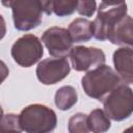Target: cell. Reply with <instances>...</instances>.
<instances>
[{
    "mask_svg": "<svg viewBox=\"0 0 133 133\" xmlns=\"http://www.w3.org/2000/svg\"><path fill=\"white\" fill-rule=\"evenodd\" d=\"M123 133H132V127H129L128 129H126Z\"/></svg>",
    "mask_w": 133,
    "mask_h": 133,
    "instance_id": "obj_21",
    "label": "cell"
},
{
    "mask_svg": "<svg viewBox=\"0 0 133 133\" xmlns=\"http://www.w3.org/2000/svg\"><path fill=\"white\" fill-rule=\"evenodd\" d=\"M68 32L73 43L88 42L94 37V24L87 19L77 18L70 23Z\"/></svg>",
    "mask_w": 133,
    "mask_h": 133,
    "instance_id": "obj_12",
    "label": "cell"
},
{
    "mask_svg": "<svg viewBox=\"0 0 133 133\" xmlns=\"http://www.w3.org/2000/svg\"><path fill=\"white\" fill-rule=\"evenodd\" d=\"M6 34V23L2 15H0V41L5 36Z\"/></svg>",
    "mask_w": 133,
    "mask_h": 133,
    "instance_id": "obj_20",
    "label": "cell"
},
{
    "mask_svg": "<svg viewBox=\"0 0 133 133\" xmlns=\"http://www.w3.org/2000/svg\"><path fill=\"white\" fill-rule=\"evenodd\" d=\"M104 112L115 122L127 119L133 111L132 89L129 85L121 83L103 100Z\"/></svg>",
    "mask_w": 133,
    "mask_h": 133,
    "instance_id": "obj_4",
    "label": "cell"
},
{
    "mask_svg": "<svg viewBox=\"0 0 133 133\" xmlns=\"http://www.w3.org/2000/svg\"><path fill=\"white\" fill-rule=\"evenodd\" d=\"M107 39L116 46L130 47L133 45V20L132 17L126 15L116 22L108 31Z\"/></svg>",
    "mask_w": 133,
    "mask_h": 133,
    "instance_id": "obj_11",
    "label": "cell"
},
{
    "mask_svg": "<svg viewBox=\"0 0 133 133\" xmlns=\"http://www.w3.org/2000/svg\"><path fill=\"white\" fill-rule=\"evenodd\" d=\"M9 74V70H8V66L6 65V63L2 60H0V84L7 78Z\"/></svg>",
    "mask_w": 133,
    "mask_h": 133,
    "instance_id": "obj_19",
    "label": "cell"
},
{
    "mask_svg": "<svg viewBox=\"0 0 133 133\" xmlns=\"http://www.w3.org/2000/svg\"><path fill=\"white\" fill-rule=\"evenodd\" d=\"M3 115H4V114H3V109H2V107H1V105H0V119L2 118Z\"/></svg>",
    "mask_w": 133,
    "mask_h": 133,
    "instance_id": "obj_22",
    "label": "cell"
},
{
    "mask_svg": "<svg viewBox=\"0 0 133 133\" xmlns=\"http://www.w3.org/2000/svg\"><path fill=\"white\" fill-rule=\"evenodd\" d=\"M0 133H22L19 122V115L7 113L0 119Z\"/></svg>",
    "mask_w": 133,
    "mask_h": 133,
    "instance_id": "obj_17",
    "label": "cell"
},
{
    "mask_svg": "<svg viewBox=\"0 0 133 133\" xmlns=\"http://www.w3.org/2000/svg\"><path fill=\"white\" fill-rule=\"evenodd\" d=\"M87 125L90 132L104 133L110 129L111 122L104 110L97 108L87 115Z\"/></svg>",
    "mask_w": 133,
    "mask_h": 133,
    "instance_id": "obj_15",
    "label": "cell"
},
{
    "mask_svg": "<svg viewBox=\"0 0 133 133\" xmlns=\"http://www.w3.org/2000/svg\"><path fill=\"white\" fill-rule=\"evenodd\" d=\"M2 4L11 8L14 25L17 30H31L33 28H36L43 21V1L21 0L2 2Z\"/></svg>",
    "mask_w": 133,
    "mask_h": 133,
    "instance_id": "obj_3",
    "label": "cell"
},
{
    "mask_svg": "<svg viewBox=\"0 0 133 133\" xmlns=\"http://www.w3.org/2000/svg\"><path fill=\"white\" fill-rule=\"evenodd\" d=\"M68 130L69 133H89L87 115L81 112L72 115L68 123Z\"/></svg>",
    "mask_w": 133,
    "mask_h": 133,
    "instance_id": "obj_16",
    "label": "cell"
},
{
    "mask_svg": "<svg viewBox=\"0 0 133 133\" xmlns=\"http://www.w3.org/2000/svg\"><path fill=\"white\" fill-rule=\"evenodd\" d=\"M113 64L115 73L118 75L123 84L133 83V50L130 47H121L113 52Z\"/></svg>",
    "mask_w": 133,
    "mask_h": 133,
    "instance_id": "obj_10",
    "label": "cell"
},
{
    "mask_svg": "<svg viewBox=\"0 0 133 133\" xmlns=\"http://www.w3.org/2000/svg\"><path fill=\"white\" fill-rule=\"evenodd\" d=\"M78 1L70 0H56V1H43L44 12L46 15L55 14L58 17H65L72 15L77 7Z\"/></svg>",
    "mask_w": 133,
    "mask_h": 133,
    "instance_id": "obj_14",
    "label": "cell"
},
{
    "mask_svg": "<svg viewBox=\"0 0 133 133\" xmlns=\"http://www.w3.org/2000/svg\"><path fill=\"white\" fill-rule=\"evenodd\" d=\"M97 9V3L96 1H78L77 2V7L76 10L79 15L83 17H91Z\"/></svg>",
    "mask_w": 133,
    "mask_h": 133,
    "instance_id": "obj_18",
    "label": "cell"
},
{
    "mask_svg": "<svg viewBox=\"0 0 133 133\" xmlns=\"http://www.w3.org/2000/svg\"><path fill=\"white\" fill-rule=\"evenodd\" d=\"M22 131L25 133H51L57 125V116L53 109L43 104H31L19 114Z\"/></svg>",
    "mask_w": 133,
    "mask_h": 133,
    "instance_id": "obj_2",
    "label": "cell"
},
{
    "mask_svg": "<svg viewBox=\"0 0 133 133\" xmlns=\"http://www.w3.org/2000/svg\"><path fill=\"white\" fill-rule=\"evenodd\" d=\"M51 56L55 58H65L73 49V42L65 28L50 27L44 31L42 39Z\"/></svg>",
    "mask_w": 133,
    "mask_h": 133,
    "instance_id": "obj_7",
    "label": "cell"
},
{
    "mask_svg": "<svg viewBox=\"0 0 133 133\" xmlns=\"http://www.w3.org/2000/svg\"><path fill=\"white\" fill-rule=\"evenodd\" d=\"M70 58L72 66L77 72H88L105 64L106 55L103 50L96 47L76 46L73 47Z\"/></svg>",
    "mask_w": 133,
    "mask_h": 133,
    "instance_id": "obj_8",
    "label": "cell"
},
{
    "mask_svg": "<svg viewBox=\"0 0 133 133\" xmlns=\"http://www.w3.org/2000/svg\"><path fill=\"white\" fill-rule=\"evenodd\" d=\"M121 79L115 71L106 64H102L88 71L81 79L84 92L96 100H103L110 91L121 84Z\"/></svg>",
    "mask_w": 133,
    "mask_h": 133,
    "instance_id": "obj_1",
    "label": "cell"
},
{
    "mask_svg": "<svg viewBox=\"0 0 133 133\" xmlns=\"http://www.w3.org/2000/svg\"><path fill=\"white\" fill-rule=\"evenodd\" d=\"M78 101L77 90L71 85H64L58 88L54 96L56 107L62 111L71 109Z\"/></svg>",
    "mask_w": 133,
    "mask_h": 133,
    "instance_id": "obj_13",
    "label": "cell"
},
{
    "mask_svg": "<svg viewBox=\"0 0 133 133\" xmlns=\"http://www.w3.org/2000/svg\"><path fill=\"white\" fill-rule=\"evenodd\" d=\"M71 72L66 58H46L38 62L35 74L39 82L53 85L63 80Z\"/></svg>",
    "mask_w": 133,
    "mask_h": 133,
    "instance_id": "obj_9",
    "label": "cell"
},
{
    "mask_svg": "<svg viewBox=\"0 0 133 133\" xmlns=\"http://www.w3.org/2000/svg\"><path fill=\"white\" fill-rule=\"evenodd\" d=\"M127 3L102 1L98 8V15L92 21L94 37L98 41H106L110 28L127 15Z\"/></svg>",
    "mask_w": 133,
    "mask_h": 133,
    "instance_id": "obj_5",
    "label": "cell"
},
{
    "mask_svg": "<svg viewBox=\"0 0 133 133\" xmlns=\"http://www.w3.org/2000/svg\"><path fill=\"white\" fill-rule=\"evenodd\" d=\"M11 57L23 68L35 64L44 55V47L41 39L31 33L19 37L11 46Z\"/></svg>",
    "mask_w": 133,
    "mask_h": 133,
    "instance_id": "obj_6",
    "label": "cell"
}]
</instances>
